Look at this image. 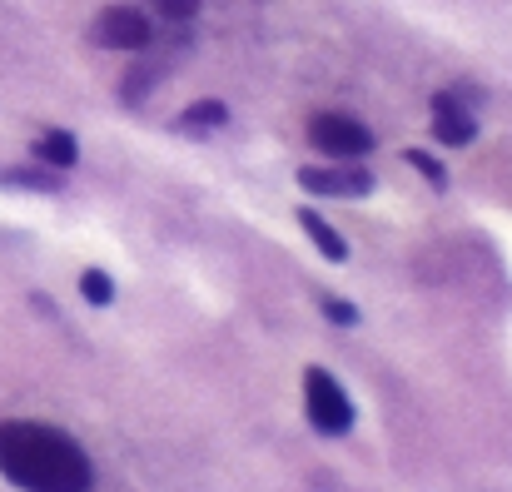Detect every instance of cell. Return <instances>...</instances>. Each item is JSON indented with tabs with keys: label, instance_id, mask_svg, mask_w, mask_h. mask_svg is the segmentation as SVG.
<instances>
[{
	"label": "cell",
	"instance_id": "1",
	"mask_svg": "<svg viewBox=\"0 0 512 492\" xmlns=\"http://www.w3.org/2000/svg\"><path fill=\"white\" fill-rule=\"evenodd\" d=\"M0 473L25 492H90L95 468L85 448L45 423H0Z\"/></svg>",
	"mask_w": 512,
	"mask_h": 492
},
{
	"label": "cell",
	"instance_id": "2",
	"mask_svg": "<svg viewBox=\"0 0 512 492\" xmlns=\"http://www.w3.org/2000/svg\"><path fill=\"white\" fill-rule=\"evenodd\" d=\"M304 413L324 438H343L353 428V398L343 393V383L329 368H309L304 373Z\"/></svg>",
	"mask_w": 512,
	"mask_h": 492
},
{
	"label": "cell",
	"instance_id": "3",
	"mask_svg": "<svg viewBox=\"0 0 512 492\" xmlns=\"http://www.w3.org/2000/svg\"><path fill=\"white\" fill-rule=\"evenodd\" d=\"M309 145L319 150V155H329V160H363L368 150H373V130L363 125V120H353V115H339V110H324V115H314L309 120Z\"/></svg>",
	"mask_w": 512,
	"mask_h": 492
},
{
	"label": "cell",
	"instance_id": "4",
	"mask_svg": "<svg viewBox=\"0 0 512 492\" xmlns=\"http://www.w3.org/2000/svg\"><path fill=\"white\" fill-rule=\"evenodd\" d=\"M155 40V25L145 20L140 5H105L95 20H90V45L100 50H145Z\"/></svg>",
	"mask_w": 512,
	"mask_h": 492
},
{
	"label": "cell",
	"instance_id": "5",
	"mask_svg": "<svg viewBox=\"0 0 512 492\" xmlns=\"http://www.w3.org/2000/svg\"><path fill=\"white\" fill-rule=\"evenodd\" d=\"M299 184L309 189V194H324V199H363V194H373V174L363 169V164H304L299 169Z\"/></svg>",
	"mask_w": 512,
	"mask_h": 492
},
{
	"label": "cell",
	"instance_id": "6",
	"mask_svg": "<svg viewBox=\"0 0 512 492\" xmlns=\"http://www.w3.org/2000/svg\"><path fill=\"white\" fill-rule=\"evenodd\" d=\"M433 140L448 145V150H468L478 140V120H473V110L453 90H438L433 95Z\"/></svg>",
	"mask_w": 512,
	"mask_h": 492
},
{
	"label": "cell",
	"instance_id": "7",
	"mask_svg": "<svg viewBox=\"0 0 512 492\" xmlns=\"http://www.w3.org/2000/svg\"><path fill=\"white\" fill-rule=\"evenodd\" d=\"M294 219H299V229L314 239V249H319L329 264H348V239H343V234L329 224V219H324V214H319V209H299Z\"/></svg>",
	"mask_w": 512,
	"mask_h": 492
},
{
	"label": "cell",
	"instance_id": "8",
	"mask_svg": "<svg viewBox=\"0 0 512 492\" xmlns=\"http://www.w3.org/2000/svg\"><path fill=\"white\" fill-rule=\"evenodd\" d=\"M35 160L45 164V169L70 174V169L80 164V140H75L70 130H45V135L35 140Z\"/></svg>",
	"mask_w": 512,
	"mask_h": 492
},
{
	"label": "cell",
	"instance_id": "9",
	"mask_svg": "<svg viewBox=\"0 0 512 492\" xmlns=\"http://www.w3.org/2000/svg\"><path fill=\"white\" fill-rule=\"evenodd\" d=\"M0 184L5 189H25V194H60L65 189V174L60 169H45V164H15V169H0Z\"/></svg>",
	"mask_w": 512,
	"mask_h": 492
},
{
	"label": "cell",
	"instance_id": "10",
	"mask_svg": "<svg viewBox=\"0 0 512 492\" xmlns=\"http://www.w3.org/2000/svg\"><path fill=\"white\" fill-rule=\"evenodd\" d=\"M224 125H229L224 100H194L184 115H174V130H189V135H209V130H224Z\"/></svg>",
	"mask_w": 512,
	"mask_h": 492
},
{
	"label": "cell",
	"instance_id": "11",
	"mask_svg": "<svg viewBox=\"0 0 512 492\" xmlns=\"http://www.w3.org/2000/svg\"><path fill=\"white\" fill-rule=\"evenodd\" d=\"M80 299L95 304V309L115 304V279H110L105 269H85V274H80Z\"/></svg>",
	"mask_w": 512,
	"mask_h": 492
},
{
	"label": "cell",
	"instance_id": "12",
	"mask_svg": "<svg viewBox=\"0 0 512 492\" xmlns=\"http://www.w3.org/2000/svg\"><path fill=\"white\" fill-rule=\"evenodd\" d=\"M160 75H165V70H160V65H145V60H140V65H135V70H130V75H125V85H120V95H125V100H130V105H135V100H140V95H150V90H155V85H160Z\"/></svg>",
	"mask_w": 512,
	"mask_h": 492
},
{
	"label": "cell",
	"instance_id": "13",
	"mask_svg": "<svg viewBox=\"0 0 512 492\" xmlns=\"http://www.w3.org/2000/svg\"><path fill=\"white\" fill-rule=\"evenodd\" d=\"M199 5H204V0H145L140 10H150V15H160V20H170V25H189V20L199 15Z\"/></svg>",
	"mask_w": 512,
	"mask_h": 492
},
{
	"label": "cell",
	"instance_id": "14",
	"mask_svg": "<svg viewBox=\"0 0 512 492\" xmlns=\"http://www.w3.org/2000/svg\"><path fill=\"white\" fill-rule=\"evenodd\" d=\"M403 160L413 164V169H418V174H423V179H428L433 189H448V169H443V164L433 160L428 150H403Z\"/></svg>",
	"mask_w": 512,
	"mask_h": 492
},
{
	"label": "cell",
	"instance_id": "15",
	"mask_svg": "<svg viewBox=\"0 0 512 492\" xmlns=\"http://www.w3.org/2000/svg\"><path fill=\"white\" fill-rule=\"evenodd\" d=\"M319 309H324V319L339 328H353L358 324V309L348 304V299H339V294H319Z\"/></svg>",
	"mask_w": 512,
	"mask_h": 492
}]
</instances>
